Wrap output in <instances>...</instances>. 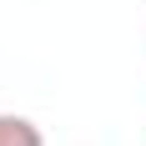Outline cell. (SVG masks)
Segmentation results:
<instances>
[{
    "mask_svg": "<svg viewBox=\"0 0 146 146\" xmlns=\"http://www.w3.org/2000/svg\"><path fill=\"white\" fill-rule=\"evenodd\" d=\"M0 146H45V136L25 116H0Z\"/></svg>",
    "mask_w": 146,
    "mask_h": 146,
    "instance_id": "1",
    "label": "cell"
}]
</instances>
